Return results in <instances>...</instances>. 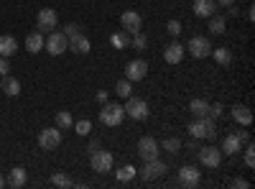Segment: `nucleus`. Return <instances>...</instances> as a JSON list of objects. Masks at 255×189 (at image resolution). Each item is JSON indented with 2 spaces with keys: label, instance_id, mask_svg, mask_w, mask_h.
I'll return each mask as SVG.
<instances>
[{
  "label": "nucleus",
  "instance_id": "17",
  "mask_svg": "<svg viewBox=\"0 0 255 189\" xmlns=\"http://www.w3.org/2000/svg\"><path fill=\"white\" fill-rule=\"evenodd\" d=\"M240 151H243V141H240V136H238V133L225 136V141H222V154H225V156H238Z\"/></svg>",
  "mask_w": 255,
  "mask_h": 189
},
{
  "label": "nucleus",
  "instance_id": "9",
  "mask_svg": "<svg viewBox=\"0 0 255 189\" xmlns=\"http://www.w3.org/2000/svg\"><path fill=\"white\" fill-rule=\"evenodd\" d=\"M163 174H166V164L158 161V159L143 161V169H138V177H140L143 182H153V179H158V177H163Z\"/></svg>",
  "mask_w": 255,
  "mask_h": 189
},
{
  "label": "nucleus",
  "instance_id": "12",
  "mask_svg": "<svg viewBox=\"0 0 255 189\" xmlns=\"http://www.w3.org/2000/svg\"><path fill=\"white\" fill-rule=\"evenodd\" d=\"M145 74H148V61H143V59H133L125 64V79L128 82H140V79H145Z\"/></svg>",
  "mask_w": 255,
  "mask_h": 189
},
{
  "label": "nucleus",
  "instance_id": "24",
  "mask_svg": "<svg viewBox=\"0 0 255 189\" xmlns=\"http://www.w3.org/2000/svg\"><path fill=\"white\" fill-rule=\"evenodd\" d=\"M110 44H113L118 51L128 49V46H130V33H128V31H115V33L110 36Z\"/></svg>",
  "mask_w": 255,
  "mask_h": 189
},
{
  "label": "nucleus",
  "instance_id": "40",
  "mask_svg": "<svg viewBox=\"0 0 255 189\" xmlns=\"http://www.w3.org/2000/svg\"><path fill=\"white\" fill-rule=\"evenodd\" d=\"M0 74H10V64H8V59H3V56H0Z\"/></svg>",
  "mask_w": 255,
  "mask_h": 189
},
{
  "label": "nucleus",
  "instance_id": "36",
  "mask_svg": "<svg viewBox=\"0 0 255 189\" xmlns=\"http://www.w3.org/2000/svg\"><path fill=\"white\" fill-rule=\"evenodd\" d=\"M243 151H245V166H248V169H253V166H255V146L248 143Z\"/></svg>",
  "mask_w": 255,
  "mask_h": 189
},
{
  "label": "nucleus",
  "instance_id": "15",
  "mask_svg": "<svg viewBox=\"0 0 255 189\" xmlns=\"http://www.w3.org/2000/svg\"><path fill=\"white\" fill-rule=\"evenodd\" d=\"M230 115H232V120H235L238 125H243V128L253 125V113H250L248 105H232V108H230Z\"/></svg>",
  "mask_w": 255,
  "mask_h": 189
},
{
  "label": "nucleus",
  "instance_id": "35",
  "mask_svg": "<svg viewBox=\"0 0 255 189\" xmlns=\"http://www.w3.org/2000/svg\"><path fill=\"white\" fill-rule=\"evenodd\" d=\"M166 31H168V36H174V38H179L181 36V20H176V18H171V20H168V23H166Z\"/></svg>",
  "mask_w": 255,
  "mask_h": 189
},
{
  "label": "nucleus",
  "instance_id": "42",
  "mask_svg": "<svg viewBox=\"0 0 255 189\" xmlns=\"http://www.w3.org/2000/svg\"><path fill=\"white\" fill-rule=\"evenodd\" d=\"M97 102H100V105H102V102H108V92H105V90L97 92Z\"/></svg>",
  "mask_w": 255,
  "mask_h": 189
},
{
  "label": "nucleus",
  "instance_id": "32",
  "mask_svg": "<svg viewBox=\"0 0 255 189\" xmlns=\"http://www.w3.org/2000/svg\"><path fill=\"white\" fill-rule=\"evenodd\" d=\"M115 92H118V97H130V95H133V82L120 79L118 85H115Z\"/></svg>",
  "mask_w": 255,
  "mask_h": 189
},
{
  "label": "nucleus",
  "instance_id": "18",
  "mask_svg": "<svg viewBox=\"0 0 255 189\" xmlns=\"http://www.w3.org/2000/svg\"><path fill=\"white\" fill-rule=\"evenodd\" d=\"M69 51H74V54H90L92 51V41L84 33H77V36L69 38Z\"/></svg>",
  "mask_w": 255,
  "mask_h": 189
},
{
  "label": "nucleus",
  "instance_id": "11",
  "mask_svg": "<svg viewBox=\"0 0 255 189\" xmlns=\"http://www.w3.org/2000/svg\"><path fill=\"white\" fill-rule=\"evenodd\" d=\"M138 156L143 159V161H151V159H158V141L153 138V136H143L140 141H138Z\"/></svg>",
  "mask_w": 255,
  "mask_h": 189
},
{
  "label": "nucleus",
  "instance_id": "22",
  "mask_svg": "<svg viewBox=\"0 0 255 189\" xmlns=\"http://www.w3.org/2000/svg\"><path fill=\"white\" fill-rule=\"evenodd\" d=\"M44 33L41 31H33V33H28L26 36V49L31 51V54H38V51H44Z\"/></svg>",
  "mask_w": 255,
  "mask_h": 189
},
{
  "label": "nucleus",
  "instance_id": "8",
  "mask_svg": "<svg viewBox=\"0 0 255 189\" xmlns=\"http://www.w3.org/2000/svg\"><path fill=\"white\" fill-rule=\"evenodd\" d=\"M38 146L44 151H56L61 146V128H56V125L54 128H44L38 133Z\"/></svg>",
  "mask_w": 255,
  "mask_h": 189
},
{
  "label": "nucleus",
  "instance_id": "43",
  "mask_svg": "<svg viewBox=\"0 0 255 189\" xmlns=\"http://www.w3.org/2000/svg\"><path fill=\"white\" fill-rule=\"evenodd\" d=\"M97 149H100V141H90V154L97 151Z\"/></svg>",
  "mask_w": 255,
  "mask_h": 189
},
{
  "label": "nucleus",
  "instance_id": "4",
  "mask_svg": "<svg viewBox=\"0 0 255 189\" xmlns=\"http://www.w3.org/2000/svg\"><path fill=\"white\" fill-rule=\"evenodd\" d=\"M90 166H92V172H97V174H108V172H113L115 159H113L110 151L97 149V151H92V156H90Z\"/></svg>",
  "mask_w": 255,
  "mask_h": 189
},
{
  "label": "nucleus",
  "instance_id": "19",
  "mask_svg": "<svg viewBox=\"0 0 255 189\" xmlns=\"http://www.w3.org/2000/svg\"><path fill=\"white\" fill-rule=\"evenodd\" d=\"M26 182H28L26 169H23V166H15V169H10V174H8V179H5V187L20 189V187H26Z\"/></svg>",
  "mask_w": 255,
  "mask_h": 189
},
{
  "label": "nucleus",
  "instance_id": "33",
  "mask_svg": "<svg viewBox=\"0 0 255 189\" xmlns=\"http://www.w3.org/2000/svg\"><path fill=\"white\" fill-rule=\"evenodd\" d=\"M72 128L77 131V136H90L92 133V120H77Z\"/></svg>",
  "mask_w": 255,
  "mask_h": 189
},
{
  "label": "nucleus",
  "instance_id": "46",
  "mask_svg": "<svg viewBox=\"0 0 255 189\" xmlns=\"http://www.w3.org/2000/svg\"><path fill=\"white\" fill-rule=\"evenodd\" d=\"M3 187H5V179H3V177H0V189H3Z\"/></svg>",
  "mask_w": 255,
  "mask_h": 189
},
{
  "label": "nucleus",
  "instance_id": "28",
  "mask_svg": "<svg viewBox=\"0 0 255 189\" xmlns=\"http://www.w3.org/2000/svg\"><path fill=\"white\" fill-rule=\"evenodd\" d=\"M209 31L215 33V36H222V33L227 31V20H225L222 15H217V13H215V15L209 18Z\"/></svg>",
  "mask_w": 255,
  "mask_h": 189
},
{
  "label": "nucleus",
  "instance_id": "21",
  "mask_svg": "<svg viewBox=\"0 0 255 189\" xmlns=\"http://www.w3.org/2000/svg\"><path fill=\"white\" fill-rule=\"evenodd\" d=\"M15 49H18L15 36H8V33L0 36V56H3V59H10V56L15 54Z\"/></svg>",
  "mask_w": 255,
  "mask_h": 189
},
{
  "label": "nucleus",
  "instance_id": "20",
  "mask_svg": "<svg viewBox=\"0 0 255 189\" xmlns=\"http://www.w3.org/2000/svg\"><path fill=\"white\" fill-rule=\"evenodd\" d=\"M215 13H217L215 0H194V15L197 18H212Z\"/></svg>",
  "mask_w": 255,
  "mask_h": 189
},
{
  "label": "nucleus",
  "instance_id": "10",
  "mask_svg": "<svg viewBox=\"0 0 255 189\" xmlns=\"http://www.w3.org/2000/svg\"><path fill=\"white\" fill-rule=\"evenodd\" d=\"M56 23H59L56 10H51V8H41V10H38V15H36V26H38L41 33H51V31H56Z\"/></svg>",
  "mask_w": 255,
  "mask_h": 189
},
{
  "label": "nucleus",
  "instance_id": "37",
  "mask_svg": "<svg viewBox=\"0 0 255 189\" xmlns=\"http://www.w3.org/2000/svg\"><path fill=\"white\" fill-rule=\"evenodd\" d=\"M222 113H225V105L222 102H215V105H209V113L207 115L217 120V118H222Z\"/></svg>",
  "mask_w": 255,
  "mask_h": 189
},
{
  "label": "nucleus",
  "instance_id": "38",
  "mask_svg": "<svg viewBox=\"0 0 255 189\" xmlns=\"http://www.w3.org/2000/svg\"><path fill=\"white\" fill-rule=\"evenodd\" d=\"M64 36H67V38H72V36H77V33H82V28L77 26V23H67V26H64V31H61Z\"/></svg>",
  "mask_w": 255,
  "mask_h": 189
},
{
  "label": "nucleus",
  "instance_id": "2",
  "mask_svg": "<svg viewBox=\"0 0 255 189\" xmlns=\"http://www.w3.org/2000/svg\"><path fill=\"white\" fill-rule=\"evenodd\" d=\"M125 120V108L120 102H102V110H100V123L108 125V128H118V125Z\"/></svg>",
  "mask_w": 255,
  "mask_h": 189
},
{
  "label": "nucleus",
  "instance_id": "3",
  "mask_svg": "<svg viewBox=\"0 0 255 189\" xmlns=\"http://www.w3.org/2000/svg\"><path fill=\"white\" fill-rule=\"evenodd\" d=\"M125 118H130V120H138V123H143V120H148V115H151V110H148V102L143 100V97H135V95H130V97H125Z\"/></svg>",
  "mask_w": 255,
  "mask_h": 189
},
{
  "label": "nucleus",
  "instance_id": "34",
  "mask_svg": "<svg viewBox=\"0 0 255 189\" xmlns=\"http://www.w3.org/2000/svg\"><path fill=\"white\" fill-rule=\"evenodd\" d=\"M130 46H133V49H138V51H143V49L148 46V36H145V33H140V31H138V33H133Z\"/></svg>",
  "mask_w": 255,
  "mask_h": 189
},
{
  "label": "nucleus",
  "instance_id": "23",
  "mask_svg": "<svg viewBox=\"0 0 255 189\" xmlns=\"http://www.w3.org/2000/svg\"><path fill=\"white\" fill-rule=\"evenodd\" d=\"M0 90H3L8 97H18V95H20V82H18L15 77L5 74V77H3V82H0Z\"/></svg>",
  "mask_w": 255,
  "mask_h": 189
},
{
  "label": "nucleus",
  "instance_id": "30",
  "mask_svg": "<svg viewBox=\"0 0 255 189\" xmlns=\"http://www.w3.org/2000/svg\"><path fill=\"white\" fill-rule=\"evenodd\" d=\"M51 184H54V187H61V189H69V187H74V179H72L69 174H64V172H56V174L51 177Z\"/></svg>",
  "mask_w": 255,
  "mask_h": 189
},
{
  "label": "nucleus",
  "instance_id": "26",
  "mask_svg": "<svg viewBox=\"0 0 255 189\" xmlns=\"http://www.w3.org/2000/svg\"><path fill=\"white\" fill-rule=\"evenodd\" d=\"M189 113L194 115V118H202V115H207V113H209V102H207V100H202V97L191 100V102H189Z\"/></svg>",
  "mask_w": 255,
  "mask_h": 189
},
{
  "label": "nucleus",
  "instance_id": "27",
  "mask_svg": "<svg viewBox=\"0 0 255 189\" xmlns=\"http://www.w3.org/2000/svg\"><path fill=\"white\" fill-rule=\"evenodd\" d=\"M115 177H118V182H133L135 177H138V169H135V166L133 164H125V166H120V169L115 172Z\"/></svg>",
  "mask_w": 255,
  "mask_h": 189
},
{
  "label": "nucleus",
  "instance_id": "6",
  "mask_svg": "<svg viewBox=\"0 0 255 189\" xmlns=\"http://www.w3.org/2000/svg\"><path fill=\"white\" fill-rule=\"evenodd\" d=\"M199 164L202 166H207V169H217V166L225 161V154H222V149H217V146H199Z\"/></svg>",
  "mask_w": 255,
  "mask_h": 189
},
{
  "label": "nucleus",
  "instance_id": "41",
  "mask_svg": "<svg viewBox=\"0 0 255 189\" xmlns=\"http://www.w3.org/2000/svg\"><path fill=\"white\" fill-rule=\"evenodd\" d=\"M217 8H230V5H235V0H215Z\"/></svg>",
  "mask_w": 255,
  "mask_h": 189
},
{
  "label": "nucleus",
  "instance_id": "25",
  "mask_svg": "<svg viewBox=\"0 0 255 189\" xmlns=\"http://www.w3.org/2000/svg\"><path fill=\"white\" fill-rule=\"evenodd\" d=\"M209 56L215 59L220 67H230V64H232V51H230V49H222V46H220V49H212Z\"/></svg>",
  "mask_w": 255,
  "mask_h": 189
},
{
  "label": "nucleus",
  "instance_id": "13",
  "mask_svg": "<svg viewBox=\"0 0 255 189\" xmlns=\"http://www.w3.org/2000/svg\"><path fill=\"white\" fill-rule=\"evenodd\" d=\"M199 182H202V172H199V166L186 164V166H181V169H179V184H181V187L191 189V187H197Z\"/></svg>",
  "mask_w": 255,
  "mask_h": 189
},
{
  "label": "nucleus",
  "instance_id": "45",
  "mask_svg": "<svg viewBox=\"0 0 255 189\" xmlns=\"http://www.w3.org/2000/svg\"><path fill=\"white\" fill-rule=\"evenodd\" d=\"M238 136H240V141H243V143L250 138V136H248V131H238Z\"/></svg>",
  "mask_w": 255,
  "mask_h": 189
},
{
  "label": "nucleus",
  "instance_id": "39",
  "mask_svg": "<svg viewBox=\"0 0 255 189\" xmlns=\"http://www.w3.org/2000/svg\"><path fill=\"white\" fill-rule=\"evenodd\" d=\"M230 187H235V189H248V187H250V182H245V179H240V177H238V179H232V182H230Z\"/></svg>",
  "mask_w": 255,
  "mask_h": 189
},
{
  "label": "nucleus",
  "instance_id": "1",
  "mask_svg": "<svg viewBox=\"0 0 255 189\" xmlns=\"http://www.w3.org/2000/svg\"><path fill=\"white\" fill-rule=\"evenodd\" d=\"M189 136H191V138H197V141H215V138H217L215 118H209V115L194 118V120L189 123Z\"/></svg>",
  "mask_w": 255,
  "mask_h": 189
},
{
  "label": "nucleus",
  "instance_id": "14",
  "mask_svg": "<svg viewBox=\"0 0 255 189\" xmlns=\"http://www.w3.org/2000/svg\"><path fill=\"white\" fill-rule=\"evenodd\" d=\"M120 23H123V31L138 33L140 26H143V18H140V13H135V10H125V13L120 15Z\"/></svg>",
  "mask_w": 255,
  "mask_h": 189
},
{
  "label": "nucleus",
  "instance_id": "5",
  "mask_svg": "<svg viewBox=\"0 0 255 189\" xmlns=\"http://www.w3.org/2000/svg\"><path fill=\"white\" fill-rule=\"evenodd\" d=\"M44 49L51 54V56H61L64 51H69V38L64 36L61 31H51L44 41Z\"/></svg>",
  "mask_w": 255,
  "mask_h": 189
},
{
  "label": "nucleus",
  "instance_id": "16",
  "mask_svg": "<svg viewBox=\"0 0 255 189\" xmlns=\"http://www.w3.org/2000/svg\"><path fill=\"white\" fill-rule=\"evenodd\" d=\"M184 54H186V49L179 44V41H171V44L163 49V59L168 61V64H181Z\"/></svg>",
  "mask_w": 255,
  "mask_h": 189
},
{
  "label": "nucleus",
  "instance_id": "31",
  "mask_svg": "<svg viewBox=\"0 0 255 189\" xmlns=\"http://www.w3.org/2000/svg\"><path fill=\"white\" fill-rule=\"evenodd\" d=\"M181 146H184L181 138H174V136H171V138H166V141L161 143V149H163L166 154H179V151H181Z\"/></svg>",
  "mask_w": 255,
  "mask_h": 189
},
{
  "label": "nucleus",
  "instance_id": "29",
  "mask_svg": "<svg viewBox=\"0 0 255 189\" xmlns=\"http://www.w3.org/2000/svg\"><path fill=\"white\" fill-rule=\"evenodd\" d=\"M72 125H74V118H72V113H69V110H59V113H56V128L69 131Z\"/></svg>",
  "mask_w": 255,
  "mask_h": 189
},
{
  "label": "nucleus",
  "instance_id": "44",
  "mask_svg": "<svg viewBox=\"0 0 255 189\" xmlns=\"http://www.w3.org/2000/svg\"><path fill=\"white\" fill-rule=\"evenodd\" d=\"M248 20H255V8H253V5L248 8Z\"/></svg>",
  "mask_w": 255,
  "mask_h": 189
},
{
  "label": "nucleus",
  "instance_id": "7",
  "mask_svg": "<svg viewBox=\"0 0 255 189\" xmlns=\"http://www.w3.org/2000/svg\"><path fill=\"white\" fill-rule=\"evenodd\" d=\"M194 59H207L212 54V44H209V38L207 36H194V38H189V44L184 46Z\"/></svg>",
  "mask_w": 255,
  "mask_h": 189
}]
</instances>
